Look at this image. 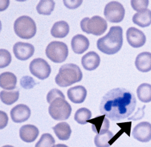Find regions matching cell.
Listing matches in <instances>:
<instances>
[{
  "instance_id": "obj_1",
  "label": "cell",
  "mask_w": 151,
  "mask_h": 147,
  "mask_svg": "<svg viewBox=\"0 0 151 147\" xmlns=\"http://www.w3.org/2000/svg\"><path fill=\"white\" fill-rule=\"evenodd\" d=\"M134 95L124 87L113 88L106 93L100 103V113L114 121L129 118L134 111Z\"/></svg>"
},
{
  "instance_id": "obj_2",
  "label": "cell",
  "mask_w": 151,
  "mask_h": 147,
  "mask_svg": "<svg viewBox=\"0 0 151 147\" xmlns=\"http://www.w3.org/2000/svg\"><path fill=\"white\" fill-rule=\"evenodd\" d=\"M122 44V28L119 26H114L110 27L106 36L98 40L97 47L102 53L111 55L120 51Z\"/></svg>"
},
{
  "instance_id": "obj_3",
  "label": "cell",
  "mask_w": 151,
  "mask_h": 147,
  "mask_svg": "<svg viewBox=\"0 0 151 147\" xmlns=\"http://www.w3.org/2000/svg\"><path fill=\"white\" fill-rule=\"evenodd\" d=\"M83 79V72L79 67L73 63H66L60 67L59 72L55 77V82L62 87L72 85Z\"/></svg>"
},
{
  "instance_id": "obj_4",
  "label": "cell",
  "mask_w": 151,
  "mask_h": 147,
  "mask_svg": "<svg viewBox=\"0 0 151 147\" xmlns=\"http://www.w3.org/2000/svg\"><path fill=\"white\" fill-rule=\"evenodd\" d=\"M14 30L18 37L29 39L36 35V23L29 16H21L14 21Z\"/></svg>"
},
{
  "instance_id": "obj_5",
  "label": "cell",
  "mask_w": 151,
  "mask_h": 147,
  "mask_svg": "<svg viewBox=\"0 0 151 147\" xmlns=\"http://www.w3.org/2000/svg\"><path fill=\"white\" fill-rule=\"evenodd\" d=\"M81 29L88 34L100 36L106 32L107 23L105 19L100 16H94L91 18L85 17L80 22Z\"/></svg>"
},
{
  "instance_id": "obj_6",
  "label": "cell",
  "mask_w": 151,
  "mask_h": 147,
  "mask_svg": "<svg viewBox=\"0 0 151 147\" xmlns=\"http://www.w3.org/2000/svg\"><path fill=\"white\" fill-rule=\"evenodd\" d=\"M48 113L53 119L64 121L68 119L72 113V107L65 98H59L50 103Z\"/></svg>"
},
{
  "instance_id": "obj_7",
  "label": "cell",
  "mask_w": 151,
  "mask_h": 147,
  "mask_svg": "<svg viewBox=\"0 0 151 147\" xmlns=\"http://www.w3.org/2000/svg\"><path fill=\"white\" fill-rule=\"evenodd\" d=\"M68 47L62 42L54 41L48 44L45 49L47 57L56 63H63L68 57Z\"/></svg>"
},
{
  "instance_id": "obj_8",
  "label": "cell",
  "mask_w": 151,
  "mask_h": 147,
  "mask_svg": "<svg viewBox=\"0 0 151 147\" xmlns=\"http://www.w3.org/2000/svg\"><path fill=\"white\" fill-rule=\"evenodd\" d=\"M104 14L106 21L111 23H119L125 17V9L120 2L112 1L106 5Z\"/></svg>"
},
{
  "instance_id": "obj_9",
  "label": "cell",
  "mask_w": 151,
  "mask_h": 147,
  "mask_svg": "<svg viewBox=\"0 0 151 147\" xmlns=\"http://www.w3.org/2000/svg\"><path fill=\"white\" fill-rule=\"evenodd\" d=\"M29 71L36 78L44 80L49 77L52 69L48 62L44 59L36 58L32 60L29 64Z\"/></svg>"
},
{
  "instance_id": "obj_10",
  "label": "cell",
  "mask_w": 151,
  "mask_h": 147,
  "mask_svg": "<svg viewBox=\"0 0 151 147\" xmlns=\"http://www.w3.org/2000/svg\"><path fill=\"white\" fill-rule=\"evenodd\" d=\"M132 136L134 139L142 143L151 140V124L147 121H142L137 124L132 131Z\"/></svg>"
},
{
  "instance_id": "obj_11",
  "label": "cell",
  "mask_w": 151,
  "mask_h": 147,
  "mask_svg": "<svg viewBox=\"0 0 151 147\" xmlns=\"http://www.w3.org/2000/svg\"><path fill=\"white\" fill-rule=\"evenodd\" d=\"M35 48L33 44L26 42H17L14 44L13 52L17 59L27 60L33 56Z\"/></svg>"
},
{
  "instance_id": "obj_12",
  "label": "cell",
  "mask_w": 151,
  "mask_h": 147,
  "mask_svg": "<svg viewBox=\"0 0 151 147\" xmlns=\"http://www.w3.org/2000/svg\"><path fill=\"white\" fill-rule=\"evenodd\" d=\"M126 39L131 46L141 48L146 42V36L142 31L135 27H130L126 32Z\"/></svg>"
},
{
  "instance_id": "obj_13",
  "label": "cell",
  "mask_w": 151,
  "mask_h": 147,
  "mask_svg": "<svg viewBox=\"0 0 151 147\" xmlns=\"http://www.w3.org/2000/svg\"><path fill=\"white\" fill-rule=\"evenodd\" d=\"M31 111L27 105L18 104L11 110V117L15 123H22L29 119Z\"/></svg>"
},
{
  "instance_id": "obj_14",
  "label": "cell",
  "mask_w": 151,
  "mask_h": 147,
  "mask_svg": "<svg viewBox=\"0 0 151 147\" xmlns=\"http://www.w3.org/2000/svg\"><path fill=\"white\" fill-rule=\"evenodd\" d=\"M88 122L91 124V129L97 134L105 133L110 128V121L104 115L88 120Z\"/></svg>"
},
{
  "instance_id": "obj_15",
  "label": "cell",
  "mask_w": 151,
  "mask_h": 147,
  "mask_svg": "<svg viewBox=\"0 0 151 147\" xmlns=\"http://www.w3.org/2000/svg\"><path fill=\"white\" fill-rule=\"evenodd\" d=\"M39 129L33 125H25L20 128L19 135L24 142L32 143L39 135Z\"/></svg>"
},
{
  "instance_id": "obj_16",
  "label": "cell",
  "mask_w": 151,
  "mask_h": 147,
  "mask_svg": "<svg viewBox=\"0 0 151 147\" xmlns=\"http://www.w3.org/2000/svg\"><path fill=\"white\" fill-rule=\"evenodd\" d=\"M71 47L76 54H81L89 48V41L83 35L78 34L73 36L71 41Z\"/></svg>"
},
{
  "instance_id": "obj_17",
  "label": "cell",
  "mask_w": 151,
  "mask_h": 147,
  "mask_svg": "<svg viewBox=\"0 0 151 147\" xmlns=\"http://www.w3.org/2000/svg\"><path fill=\"white\" fill-rule=\"evenodd\" d=\"M87 96L86 87L82 85L72 87L67 91V97L74 103H82L85 101Z\"/></svg>"
},
{
  "instance_id": "obj_18",
  "label": "cell",
  "mask_w": 151,
  "mask_h": 147,
  "mask_svg": "<svg viewBox=\"0 0 151 147\" xmlns=\"http://www.w3.org/2000/svg\"><path fill=\"white\" fill-rule=\"evenodd\" d=\"M82 65L88 71H92L95 69L98 68L101 63V58L100 56L94 52H90L86 54L82 57Z\"/></svg>"
},
{
  "instance_id": "obj_19",
  "label": "cell",
  "mask_w": 151,
  "mask_h": 147,
  "mask_svg": "<svg viewBox=\"0 0 151 147\" xmlns=\"http://www.w3.org/2000/svg\"><path fill=\"white\" fill-rule=\"evenodd\" d=\"M135 67L142 72H147L151 70V53L142 52L137 55L135 59Z\"/></svg>"
},
{
  "instance_id": "obj_20",
  "label": "cell",
  "mask_w": 151,
  "mask_h": 147,
  "mask_svg": "<svg viewBox=\"0 0 151 147\" xmlns=\"http://www.w3.org/2000/svg\"><path fill=\"white\" fill-rule=\"evenodd\" d=\"M133 23L141 27H147L151 24V11L149 9L137 12L132 17Z\"/></svg>"
},
{
  "instance_id": "obj_21",
  "label": "cell",
  "mask_w": 151,
  "mask_h": 147,
  "mask_svg": "<svg viewBox=\"0 0 151 147\" xmlns=\"http://www.w3.org/2000/svg\"><path fill=\"white\" fill-rule=\"evenodd\" d=\"M55 135L60 140H67L70 139L72 133L70 126L67 122L58 123L52 128Z\"/></svg>"
},
{
  "instance_id": "obj_22",
  "label": "cell",
  "mask_w": 151,
  "mask_h": 147,
  "mask_svg": "<svg viewBox=\"0 0 151 147\" xmlns=\"http://www.w3.org/2000/svg\"><path fill=\"white\" fill-rule=\"evenodd\" d=\"M114 134L110 131H107L102 134H97L94 137V144L97 147H110V146L116 139Z\"/></svg>"
},
{
  "instance_id": "obj_23",
  "label": "cell",
  "mask_w": 151,
  "mask_h": 147,
  "mask_svg": "<svg viewBox=\"0 0 151 147\" xmlns=\"http://www.w3.org/2000/svg\"><path fill=\"white\" fill-rule=\"evenodd\" d=\"M70 32V27L66 21H58L53 25L51 29V34L53 37L62 39L68 35Z\"/></svg>"
},
{
  "instance_id": "obj_24",
  "label": "cell",
  "mask_w": 151,
  "mask_h": 147,
  "mask_svg": "<svg viewBox=\"0 0 151 147\" xmlns=\"http://www.w3.org/2000/svg\"><path fill=\"white\" fill-rule=\"evenodd\" d=\"M17 85V77L12 72H5L0 75V87L6 90H13Z\"/></svg>"
},
{
  "instance_id": "obj_25",
  "label": "cell",
  "mask_w": 151,
  "mask_h": 147,
  "mask_svg": "<svg viewBox=\"0 0 151 147\" xmlns=\"http://www.w3.org/2000/svg\"><path fill=\"white\" fill-rule=\"evenodd\" d=\"M137 98L143 103L151 102V85L143 83L137 89Z\"/></svg>"
},
{
  "instance_id": "obj_26",
  "label": "cell",
  "mask_w": 151,
  "mask_h": 147,
  "mask_svg": "<svg viewBox=\"0 0 151 147\" xmlns=\"http://www.w3.org/2000/svg\"><path fill=\"white\" fill-rule=\"evenodd\" d=\"M55 3L52 0H42L36 6V11L40 14L50 15L55 9Z\"/></svg>"
},
{
  "instance_id": "obj_27",
  "label": "cell",
  "mask_w": 151,
  "mask_h": 147,
  "mask_svg": "<svg viewBox=\"0 0 151 147\" xmlns=\"http://www.w3.org/2000/svg\"><path fill=\"white\" fill-rule=\"evenodd\" d=\"M91 112L87 108H80L74 115L75 121L80 125H86L91 119Z\"/></svg>"
},
{
  "instance_id": "obj_28",
  "label": "cell",
  "mask_w": 151,
  "mask_h": 147,
  "mask_svg": "<svg viewBox=\"0 0 151 147\" xmlns=\"http://www.w3.org/2000/svg\"><path fill=\"white\" fill-rule=\"evenodd\" d=\"M19 98V91H2L0 92V99L2 103L6 105H12Z\"/></svg>"
},
{
  "instance_id": "obj_29",
  "label": "cell",
  "mask_w": 151,
  "mask_h": 147,
  "mask_svg": "<svg viewBox=\"0 0 151 147\" xmlns=\"http://www.w3.org/2000/svg\"><path fill=\"white\" fill-rule=\"evenodd\" d=\"M55 143V140L50 133H43L35 147H53Z\"/></svg>"
},
{
  "instance_id": "obj_30",
  "label": "cell",
  "mask_w": 151,
  "mask_h": 147,
  "mask_svg": "<svg viewBox=\"0 0 151 147\" xmlns=\"http://www.w3.org/2000/svg\"><path fill=\"white\" fill-rule=\"evenodd\" d=\"M12 62V56L7 50H0V68L8 67Z\"/></svg>"
},
{
  "instance_id": "obj_31",
  "label": "cell",
  "mask_w": 151,
  "mask_h": 147,
  "mask_svg": "<svg viewBox=\"0 0 151 147\" xmlns=\"http://www.w3.org/2000/svg\"><path fill=\"white\" fill-rule=\"evenodd\" d=\"M149 5V1L148 0H132L131 1V5L132 9L134 11L140 12L142 11L146 10Z\"/></svg>"
},
{
  "instance_id": "obj_32",
  "label": "cell",
  "mask_w": 151,
  "mask_h": 147,
  "mask_svg": "<svg viewBox=\"0 0 151 147\" xmlns=\"http://www.w3.org/2000/svg\"><path fill=\"white\" fill-rule=\"evenodd\" d=\"M59 98H65V97H64V94H63L60 90H58V89H56V88L52 89V90L48 93V94H47V97H46L47 102H48V103H51L54 100Z\"/></svg>"
},
{
  "instance_id": "obj_33",
  "label": "cell",
  "mask_w": 151,
  "mask_h": 147,
  "mask_svg": "<svg viewBox=\"0 0 151 147\" xmlns=\"http://www.w3.org/2000/svg\"><path fill=\"white\" fill-rule=\"evenodd\" d=\"M21 85L25 89H30L33 88L35 85H36V82L33 80V79L30 76H24L22 79H21Z\"/></svg>"
},
{
  "instance_id": "obj_34",
  "label": "cell",
  "mask_w": 151,
  "mask_h": 147,
  "mask_svg": "<svg viewBox=\"0 0 151 147\" xmlns=\"http://www.w3.org/2000/svg\"><path fill=\"white\" fill-rule=\"evenodd\" d=\"M64 5L67 9H76L79 7L81 4L83 3V1L82 0H78V1H76V0H73V1H67V0H64Z\"/></svg>"
},
{
  "instance_id": "obj_35",
  "label": "cell",
  "mask_w": 151,
  "mask_h": 147,
  "mask_svg": "<svg viewBox=\"0 0 151 147\" xmlns=\"http://www.w3.org/2000/svg\"><path fill=\"white\" fill-rule=\"evenodd\" d=\"M0 114H1V126H0V128L3 129L7 125L8 116L6 113L2 111L0 112Z\"/></svg>"
},
{
  "instance_id": "obj_36",
  "label": "cell",
  "mask_w": 151,
  "mask_h": 147,
  "mask_svg": "<svg viewBox=\"0 0 151 147\" xmlns=\"http://www.w3.org/2000/svg\"><path fill=\"white\" fill-rule=\"evenodd\" d=\"M53 147H68L67 145L64 144H58V145H55Z\"/></svg>"
},
{
  "instance_id": "obj_37",
  "label": "cell",
  "mask_w": 151,
  "mask_h": 147,
  "mask_svg": "<svg viewBox=\"0 0 151 147\" xmlns=\"http://www.w3.org/2000/svg\"><path fill=\"white\" fill-rule=\"evenodd\" d=\"M2 147H14V146H12L7 145V146H2Z\"/></svg>"
}]
</instances>
